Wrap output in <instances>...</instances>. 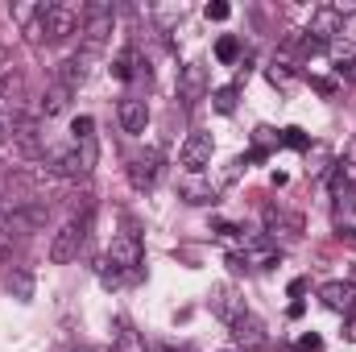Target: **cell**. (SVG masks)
Instances as JSON below:
<instances>
[{
	"mask_svg": "<svg viewBox=\"0 0 356 352\" xmlns=\"http://www.w3.org/2000/svg\"><path fill=\"white\" fill-rule=\"evenodd\" d=\"M319 298H323V307L327 311H336V315H348L356 303V286L353 282H323L319 286Z\"/></svg>",
	"mask_w": 356,
	"mask_h": 352,
	"instance_id": "cell-13",
	"label": "cell"
},
{
	"mask_svg": "<svg viewBox=\"0 0 356 352\" xmlns=\"http://www.w3.org/2000/svg\"><path fill=\"white\" fill-rule=\"evenodd\" d=\"M344 336H348V340L356 344V319H348V328H344Z\"/></svg>",
	"mask_w": 356,
	"mask_h": 352,
	"instance_id": "cell-34",
	"label": "cell"
},
{
	"mask_svg": "<svg viewBox=\"0 0 356 352\" xmlns=\"http://www.w3.org/2000/svg\"><path fill=\"white\" fill-rule=\"evenodd\" d=\"M315 88L323 91V95H332V91H336V83H332V79H315Z\"/></svg>",
	"mask_w": 356,
	"mask_h": 352,
	"instance_id": "cell-33",
	"label": "cell"
},
{
	"mask_svg": "<svg viewBox=\"0 0 356 352\" xmlns=\"http://www.w3.org/2000/svg\"><path fill=\"white\" fill-rule=\"evenodd\" d=\"M266 79L273 83V88H290V83H294L290 67H282V63H269V67H266Z\"/></svg>",
	"mask_w": 356,
	"mask_h": 352,
	"instance_id": "cell-24",
	"label": "cell"
},
{
	"mask_svg": "<svg viewBox=\"0 0 356 352\" xmlns=\"http://www.w3.org/2000/svg\"><path fill=\"white\" fill-rule=\"evenodd\" d=\"M236 83H232V88H216L211 91V108H216V112H224V116H228V112H236Z\"/></svg>",
	"mask_w": 356,
	"mask_h": 352,
	"instance_id": "cell-21",
	"label": "cell"
},
{
	"mask_svg": "<svg viewBox=\"0 0 356 352\" xmlns=\"http://www.w3.org/2000/svg\"><path fill=\"white\" fill-rule=\"evenodd\" d=\"M112 352H149L145 349V336L133 332L124 319H116V340H112Z\"/></svg>",
	"mask_w": 356,
	"mask_h": 352,
	"instance_id": "cell-19",
	"label": "cell"
},
{
	"mask_svg": "<svg viewBox=\"0 0 356 352\" xmlns=\"http://www.w3.org/2000/svg\"><path fill=\"white\" fill-rule=\"evenodd\" d=\"M91 75V54H71L63 67H58V83H67L71 91H79L83 83H88Z\"/></svg>",
	"mask_w": 356,
	"mask_h": 352,
	"instance_id": "cell-18",
	"label": "cell"
},
{
	"mask_svg": "<svg viewBox=\"0 0 356 352\" xmlns=\"http://www.w3.org/2000/svg\"><path fill=\"white\" fill-rule=\"evenodd\" d=\"M211 315L224 323H236L245 315V298L236 294V286H216L211 290Z\"/></svg>",
	"mask_w": 356,
	"mask_h": 352,
	"instance_id": "cell-10",
	"label": "cell"
},
{
	"mask_svg": "<svg viewBox=\"0 0 356 352\" xmlns=\"http://www.w3.org/2000/svg\"><path fill=\"white\" fill-rule=\"evenodd\" d=\"M141 257H145V249H141L137 232H120V237H112V245H108V257H104V262L116 265V269L124 273V269H137Z\"/></svg>",
	"mask_w": 356,
	"mask_h": 352,
	"instance_id": "cell-5",
	"label": "cell"
},
{
	"mask_svg": "<svg viewBox=\"0 0 356 352\" xmlns=\"http://www.w3.org/2000/svg\"><path fill=\"white\" fill-rule=\"evenodd\" d=\"M348 319H356V303H353V311H348Z\"/></svg>",
	"mask_w": 356,
	"mask_h": 352,
	"instance_id": "cell-35",
	"label": "cell"
},
{
	"mask_svg": "<svg viewBox=\"0 0 356 352\" xmlns=\"http://www.w3.org/2000/svg\"><path fill=\"white\" fill-rule=\"evenodd\" d=\"M71 133H75V141H95V120H91V116H79V120L71 125Z\"/></svg>",
	"mask_w": 356,
	"mask_h": 352,
	"instance_id": "cell-26",
	"label": "cell"
},
{
	"mask_svg": "<svg viewBox=\"0 0 356 352\" xmlns=\"http://www.w3.org/2000/svg\"><path fill=\"white\" fill-rule=\"evenodd\" d=\"M332 199H336V211H332L336 232L356 241V191H340V195H332Z\"/></svg>",
	"mask_w": 356,
	"mask_h": 352,
	"instance_id": "cell-14",
	"label": "cell"
},
{
	"mask_svg": "<svg viewBox=\"0 0 356 352\" xmlns=\"http://www.w3.org/2000/svg\"><path fill=\"white\" fill-rule=\"evenodd\" d=\"M178 195H182L191 207H207V203H216V199H220V182L199 178V175H186V178H182V186H178Z\"/></svg>",
	"mask_w": 356,
	"mask_h": 352,
	"instance_id": "cell-11",
	"label": "cell"
},
{
	"mask_svg": "<svg viewBox=\"0 0 356 352\" xmlns=\"http://www.w3.org/2000/svg\"><path fill=\"white\" fill-rule=\"evenodd\" d=\"M38 25H42V38H46V42H67L71 33H79V29H83V4H75V0L42 4Z\"/></svg>",
	"mask_w": 356,
	"mask_h": 352,
	"instance_id": "cell-1",
	"label": "cell"
},
{
	"mask_svg": "<svg viewBox=\"0 0 356 352\" xmlns=\"http://www.w3.org/2000/svg\"><path fill=\"white\" fill-rule=\"evenodd\" d=\"M216 58H220V63H236V58H241V38L224 33V38L216 42Z\"/></svg>",
	"mask_w": 356,
	"mask_h": 352,
	"instance_id": "cell-22",
	"label": "cell"
},
{
	"mask_svg": "<svg viewBox=\"0 0 356 352\" xmlns=\"http://www.w3.org/2000/svg\"><path fill=\"white\" fill-rule=\"evenodd\" d=\"M353 286H356V265H353Z\"/></svg>",
	"mask_w": 356,
	"mask_h": 352,
	"instance_id": "cell-36",
	"label": "cell"
},
{
	"mask_svg": "<svg viewBox=\"0 0 356 352\" xmlns=\"http://www.w3.org/2000/svg\"><path fill=\"white\" fill-rule=\"evenodd\" d=\"M302 311H307V303H302V298H294V303H290V319H298Z\"/></svg>",
	"mask_w": 356,
	"mask_h": 352,
	"instance_id": "cell-32",
	"label": "cell"
},
{
	"mask_svg": "<svg viewBox=\"0 0 356 352\" xmlns=\"http://www.w3.org/2000/svg\"><path fill=\"white\" fill-rule=\"evenodd\" d=\"M116 120H120V129H124V133L141 137V133H145V125H149V108H145V99L124 95V99L116 104Z\"/></svg>",
	"mask_w": 356,
	"mask_h": 352,
	"instance_id": "cell-9",
	"label": "cell"
},
{
	"mask_svg": "<svg viewBox=\"0 0 356 352\" xmlns=\"http://www.w3.org/2000/svg\"><path fill=\"white\" fill-rule=\"evenodd\" d=\"M232 328V344H241V349H266V323L257 319V315H241L236 323H228Z\"/></svg>",
	"mask_w": 356,
	"mask_h": 352,
	"instance_id": "cell-12",
	"label": "cell"
},
{
	"mask_svg": "<svg viewBox=\"0 0 356 352\" xmlns=\"http://www.w3.org/2000/svg\"><path fill=\"white\" fill-rule=\"evenodd\" d=\"M277 137H282V145H290V150H311V137H307V133H302L298 125H290V129H282Z\"/></svg>",
	"mask_w": 356,
	"mask_h": 352,
	"instance_id": "cell-23",
	"label": "cell"
},
{
	"mask_svg": "<svg viewBox=\"0 0 356 352\" xmlns=\"http://www.w3.org/2000/svg\"><path fill=\"white\" fill-rule=\"evenodd\" d=\"M99 282H104V286H108V290H116V286H120V282H124V273H120V269H116V265H99Z\"/></svg>",
	"mask_w": 356,
	"mask_h": 352,
	"instance_id": "cell-28",
	"label": "cell"
},
{
	"mask_svg": "<svg viewBox=\"0 0 356 352\" xmlns=\"http://www.w3.org/2000/svg\"><path fill=\"white\" fill-rule=\"evenodd\" d=\"M75 352H91V349H75Z\"/></svg>",
	"mask_w": 356,
	"mask_h": 352,
	"instance_id": "cell-37",
	"label": "cell"
},
{
	"mask_svg": "<svg viewBox=\"0 0 356 352\" xmlns=\"http://www.w3.org/2000/svg\"><path fill=\"white\" fill-rule=\"evenodd\" d=\"M203 95H207V67H203V63H186V67L178 71V99H182L186 108H195Z\"/></svg>",
	"mask_w": 356,
	"mask_h": 352,
	"instance_id": "cell-6",
	"label": "cell"
},
{
	"mask_svg": "<svg viewBox=\"0 0 356 352\" xmlns=\"http://www.w3.org/2000/svg\"><path fill=\"white\" fill-rule=\"evenodd\" d=\"M71 95H75V91L54 79V83L46 88V95H42V104H38V116H46V120H50V116H63V112L71 108Z\"/></svg>",
	"mask_w": 356,
	"mask_h": 352,
	"instance_id": "cell-16",
	"label": "cell"
},
{
	"mask_svg": "<svg viewBox=\"0 0 356 352\" xmlns=\"http://www.w3.org/2000/svg\"><path fill=\"white\" fill-rule=\"evenodd\" d=\"M38 17H42V4H13V21H21V25H38Z\"/></svg>",
	"mask_w": 356,
	"mask_h": 352,
	"instance_id": "cell-25",
	"label": "cell"
},
{
	"mask_svg": "<svg viewBox=\"0 0 356 352\" xmlns=\"http://www.w3.org/2000/svg\"><path fill=\"white\" fill-rule=\"evenodd\" d=\"M266 232L269 237H286V241H294V237L302 232V220L290 216V211H282V207H266Z\"/></svg>",
	"mask_w": 356,
	"mask_h": 352,
	"instance_id": "cell-17",
	"label": "cell"
},
{
	"mask_svg": "<svg viewBox=\"0 0 356 352\" xmlns=\"http://www.w3.org/2000/svg\"><path fill=\"white\" fill-rule=\"evenodd\" d=\"M253 141H257V154H266L269 145H282V137H277V133H273L269 125H261V129L253 133Z\"/></svg>",
	"mask_w": 356,
	"mask_h": 352,
	"instance_id": "cell-27",
	"label": "cell"
},
{
	"mask_svg": "<svg viewBox=\"0 0 356 352\" xmlns=\"http://www.w3.org/2000/svg\"><path fill=\"white\" fill-rule=\"evenodd\" d=\"M294 349H298V352H319V349H323V340H319L315 332H307V336H298V344H294Z\"/></svg>",
	"mask_w": 356,
	"mask_h": 352,
	"instance_id": "cell-30",
	"label": "cell"
},
{
	"mask_svg": "<svg viewBox=\"0 0 356 352\" xmlns=\"http://www.w3.org/2000/svg\"><path fill=\"white\" fill-rule=\"evenodd\" d=\"M203 13H207V21H228V13H232V8H228L224 0H211V4L203 8Z\"/></svg>",
	"mask_w": 356,
	"mask_h": 352,
	"instance_id": "cell-29",
	"label": "cell"
},
{
	"mask_svg": "<svg viewBox=\"0 0 356 352\" xmlns=\"http://www.w3.org/2000/svg\"><path fill=\"white\" fill-rule=\"evenodd\" d=\"M8 294H13L17 303H29V298H33V273H29V269H13V273H8Z\"/></svg>",
	"mask_w": 356,
	"mask_h": 352,
	"instance_id": "cell-20",
	"label": "cell"
},
{
	"mask_svg": "<svg viewBox=\"0 0 356 352\" xmlns=\"http://www.w3.org/2000/svg\"><path fill=\"white\" fill-rule=\"evenodd\" d=\"M54 166V175H63V178H88L91 170H95V162H99V145L95 141H75L71 150H58L54 158H50Z\"/></svg>",
	"mask_w": 356,
	"mask_h": 352,
	"instance_id": "cell-3",
	"label": "cell"
},
{
	"mask_svg": "<svg viewBox=\"0 0 356 352\" xmlns=\"http://www.w3.org/2000/svg\"><path fill=\"white\" fill-rule=\"evenodd\" d=\"M162 175V154L158 150H145V154H137L133 162H129V182L137 186V191H149L154 182Z\"/></svg>",
	"mask_w": 356,
	"mask_h": 352,
	"instance_id": "cell-8",
	"label": "cell"
},
{
	"mask_svg": "<svg viewBox=\"0 0 356 352\" xmlns=\"http://www.w3.org/2000/svg\"><path fill=\"white\" fill-rule=\"evenodd\" d=\"M211 154H216V141H211V133H203V129H195L186 141H182V150H178V162L191 170V175H199L207 162H211Z\"/></svg>",
	"mask_w": 356,
	"mask_h": 352,
	"instance_id": "cell-4",
	"label": "cell"
},
{
	"mask_svg": "<svg viewBox=\"0 0 356 352\" xmlns=\"http://www.w3.org/2000/svg\"><path fill=\"white\" fill-rule=\"evenodd\" d=\"M307 290H311V278H294L290 282V298H302Z\"/></svg>",
	"mask_w": 356,
	"mask_h": 352,
	"instance_id": "cell-31",
	"label": "cell"
},
{
	"mask_svg": "<svg viewBox=\"0 0 356 352\" xmlns=\"http://www.w3.org/2000/svg\"><path fill=\"white\" fill-rule=\"evenodd\" d=\"M112 75H116L120 83H129L133 75H145V79H149V63H141V50H137V46H124V50L112 58Z\"/></svg>",
	"mask_w": 356,
	"mask_h": 352,
	"instance_id": "cell-15",
	"label": "cell"
},
{
	"mask_svg": "<svg viewBox=\"0 0 356 352\" xmlns=\"http://www.w3.org/2000/svg\"><path fill=\"white\" fill-rule=\"evenodd\" d=\"M88 228H91V211L71 216V220L54 232V241H50V262L54 265H71L75 262L79 249H83V241H88Z\"/></svg>",
	"mask_w": 356,
	"mask_h": 352,
	"instance_id": "cell-2",
	"label": "cell"
},
{
	"mask_svg": "<svg viewBox=\"0 0 356 352\" xmlns=\"http://www.w3.org/2000/svg\"><path fill=\"white\" fill-rule=\"evenodd\" d=\"M344 25H348V21H344V17H340L332 4H323V8H315V13H311V25H307V33H311V38H319V42L327 46V42H336V38L344 33Z\"/></svg>",
	"mask_w": 356,
	"mask_h": 352,
	"instance_id": "cell-7",
	"label": "cell"
}]
</instances>
